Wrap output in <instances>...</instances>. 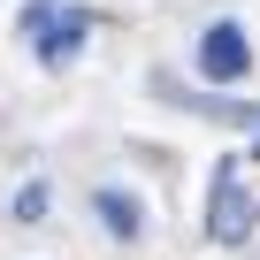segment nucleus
I'll use <instances>...</instances> for the list:
<instances>
[{"instance_id": "nucleus-1", "label": "nucleus", "mask_w": 260, "mask_h": 260, "mask_svg": "<svg viewBox=\"0 0 260 260\" xmlns=\"http://www.w3.org/2000/svg\"><path fill=\"white\" fill-rule=\"evenodd\" d=\"M16 31L31 39L39 69H69V61L92 46V8H77V0H23Z\"/></svg>"}, {"instance_id": "nucleus-2", "label": "nucleus", "mask_w": 260, "mask_h": 260, "mask_svg": "<svg viewBox=\"0 0 260 260\" xmlns=\"http://www.w3.org/2000/svg\"><path fill=\"white\" fill-rule=\"evenodd\" d=\"M207 237L222 252L260 237V191L245 184V161H214V176H207Z\"/></svg>"}, {"instance_id": "nucleus-3", "label": "nucleus", "mask_w": 260, "mask_h": 260, "mask_svg": "<svg viewBox=\"0 0 260 260\" xmlns=\"http://www.w3.org/2000/svg\"><path fill=\"white\" fill-rule=\"evenodd\" d=\"M191 77H199L207 92H237V84L252 77V31H245L237 16L199 23V39H191Z\"/></svg>"}, {"instance_id": "nucleus-4", "label": "nucleus", "mask_w": 260, "mask_h": 260, "mask_svg": "<svg viewBox=\"0 0 260 260\" xmlns=\"http://www.w3.org/2000/svg\"><path fill=\"white\" fill-rule=\"evenodd\" d=\"M92 222L115 237V245H138L146 237V199L130 184H92Z\"/></svg>"}, {"instance_id": "nucleus-5", "label": "nucleus", "mask_w": 260, "mask_h": 260, "mask_svg": "<svg viewBox=\"0 0 260 260\" xmlns=\"http://www.w3.org/2000/svg\"><path fill=\"white\" fill-rule=\"evenodd\" d=\"M46 207H54V191H46V184H23V191L8 199V214H16V222H39Z\"/></svg>"}, {"instance_id": "nucleus-6", "label": "nucleus", "mask_w": 260, "mask_h": 260, "mask_svg": "<svg viewBox=\"0 0 260 260\" xmlns=\"http://www.w3.org/2000/svg\"><path fill=\"white\" fill-rule=\"evenodd\" d=\"M252 153H260V122H252Z\"/></svg>"}]
</instances>
